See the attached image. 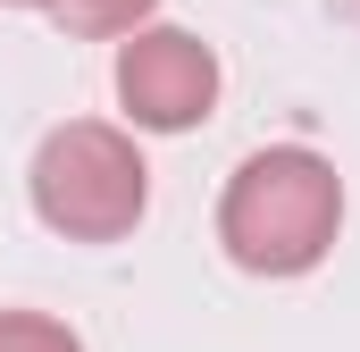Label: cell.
<instances>
[{"label":"cell","instance_id":"6da1fadb","mask_svg":"<svg viewBox=\"0 0 360 352\" xmlns=\"http://www.w3.org/2000/svg\"><path fill=\"white\" fill-rule=\"evenodd\" d=\"M344 235V176L310 143H269L218 193V244L252 277H302Z\"/></svg>","mask_w":360,"mask_h":352},{"label":"cell","instance_id":"7a4b0ae2","mask_svg":"<svg viewBox=\"0 0 360 352\" xmlns=\"http://www.w3.org/2000/svg\"><path fill=\"white\" fill-rule=\"evenodd\" d=\"M25 193H34V218L68 244H117L143 227L151 210V168L134 151L126 126L109 118H68L42 134L34 168H25Z\"/></svg>","mask_w":360,"mask_h":352},{"label":"cell","instance_id":"3957f363","mask_svg":"<svg viewBox=\"0 0 360 352\" xmlns=\"http://www.w3.org/2000/svg\"><path fill=\"white\" fill-rule=\"evenodd\" d=\"M117 101L134 126L184 134L218 109V51L184 25H134L117 34Z\"/></svg>","mask_w":360,"mask_h":352},{"label":"cell","instance_id":"277c9868","mask_svg":"<svg viewBox=\"0 0 360 352\" xmlns=\"http://www.w3.org/2000/svg\"><path fill=\"white\" fill-rule=\"evenodd\" d=\"M42 17H59L84 42H117V34L151 25V0H42Z\"/></svg>","mask_w":360,"mask_h":352},{"label":"cell","instance_id":"5b68a950","mask_svg":"<svg viewBox=\"0 0 360 352\" xmlns=\"http://www.w3.org/2000/svg\"><path fill=\"white\" fill-rule=\"evenodd\" d=\"M0 352H84L76 327L42 319V310H0Z\"/></svg>","mask_w":360,"mask_h":352},{"label":"cell","instance_id":"8992f818","mask_svg":"<svg viewBox=\"0 0 360 352\" xmlns=\"http://www.w3.org/2000/svg\"><path fill=\"white\" fill-rule=\"evenodd\" d=\"M0 8H42V0H0Z\"/></svg>","mask_w":360,"mask_h":352}]
</instances>
